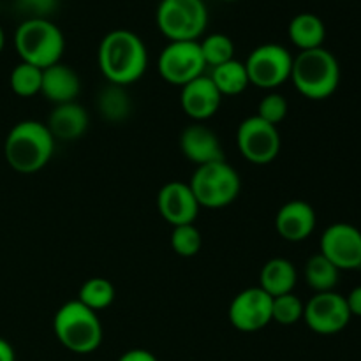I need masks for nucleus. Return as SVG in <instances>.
Returning <instances> with one entry per match:
<instances>
[{"label": "nucleus", "mask_w": 361, "mask_h": 361, "mask_svg": "<svg viewBox=\"0 0 361 361\" xmlns=\"http://www.w3.org/2000/svg\"><path fill=\"white\" fill-rule=\"evenodd\" d=\"M303 309H305L303 302L293 293L277 296L271 303V321L282 326H291L303 319Z\"/></svg>", "instance_id": "nucleus-28"}, {"label": "nucleus", "mask_w": 361, "mask_h": 361, "mask_svg": "<svg viewBox=\"0 0 361 361\" xmlns=\"http://www.w3.org/2000/svg\"><path fill=\"white\" fill-rule=\"evenodd\" d=\"M157 27L169 41H197L208 25V9L203 0H161Z\"/></svg>", "instance_id": "nucleus-7"}, {"label": "nucleus", "mask_w": 361, "mask_h": 361, "mask_svg": "<svg viewBox=\"0 0 361 361\" xmlns=\"http://www.w3.org/2000/svg\"><path fill=\"white\" fill-rule=\"evenodd\" d=\"M88 123H90V118H88L87 109L78 102H67V104H59L53 108L46 127L55 141H76L87 133Z\"/></svg>", "instance_id": "nucleus-19"}, {"label": "nucleus", "mask_w": 361, "mask_h": 361, "mask_svg": "<svg viewBox=\"0 0 361 361\" xmlns=\"http://www.w3.org/2000/svg\"><path fill=\"white\" fill-rule=\"evenodd\" d=\"M4 46H6V34H4V28L0 27V53H2Z\"/></svg>", "instance_id": "nucleus-35"}, {"label": "nucleus", "mask_w": 361, "mask_h": 361, "mask_svg": "<svg viewBox=\"0 0 361 361\" xmlns=\"http://www.w3.org/2000/svg\"><path fill=\"white\" fill-rule=\"evenodd\" d=\"M345 296L335 291L316 293L303 309V321L319 335H335L344 330L351 321Z\"/></svg>", "instance_id": "nucleus-11"}, {"label": "nucleus", "mask_w": 361, "mask_h": 361, "mask_svg": "<svg viewBox=\"0 0 361 361\" xmlns=\"http://www.w3.org/2000/svg\"><path fill=\"white\" fill-rule=\"evenodd\" d=\"M76 300L94 312H101V310L108 309L115 300V288L108 279L92 277L83 282Z\"/></svg>", "instance_id": "nucleus-25"}, {"label": "nucleus", "mask_w": 361, "mask_h": 361, "mask_svg": "<svg viewBox=\"0 0 361 361\" xmlns=\"http://www.w3.org/2000/svg\"><path fill=\"white\" fill-rule=\"evenodd\" d=\"M236 145L243 159L252 164H270L281 154V133L277 126L264 122L257 115L243 120L236 130Z\"/></svg>", "instance_id": "nucleus-10"}, {"label": "nucleus", "mask_w": 361, "mask_h": 361, "mask_svg": "<svg viewBox=\"0 0 361 361\" xmlns=\"http://www.w3.org/2000/svg\"><path fill=\"white\" fill-rule=\"evenodd\" d=\"M338 275H341V270L321 252L314 254L305 263V281L309 288L316 293L334 291L338 282Z\"/></svg>", "instance_id": "nucleus-24"}, {"label": "nucleus", "mask_w": 361, "mask_h": 361, "mask_svg": "<svg viewBox=\"0 0 361 361\" xmlns=\"http://www.w3.org/2000/svg\"><path fill=\"white\" fill-rule=\"evenodd\" d=\"M116 361H159L155 358L154 353L147 351V349H129L123 353Z\"/></svg>", "instance_id": "nucleus-32"}, {"label": "nucleus", "mask_w": 361, "mask_h": 361, "mask_svg": "<svg viewBox=\"0 0 361 361\" xmlns=\"http://www.w3.org/2000/svg\"><path fill=\"white\" fill-rule=\"evenodd\" d=\"M210 80L221 92L222 97L224 95H238L245 92L249 87V74H247L245 63L238 62V60H229V62L222 63V66L212 67L210 71Z\"/></svg>", "instance_id": "nucleus-22"}, {"label": "nucleus", "mask_w": 361, "mask_h": 361, "mask_svg": "<svg viewBox=\"0 0 361 361\" xmlns=\"http://www.w3.org/2000/svg\"><path fill=\"white\" fill-rule=\"evenodd\" d=\"M345 302H348L351 316L361 317V286H358V288H355L351 293H349V296L345 298Z\"/></svg>", "instance_id": "nucleus-33"}, {"label": "nucleus", "mask_w": 361, "mask_h": 361, "mask_svg": "<svg viewBox=\"0 0 361 361\" xmlns=\"http://www.w3.org/2000/svg\"><path fill=\"white\" fill-rule=\"evenodd\" d=\"M55 152V137L46 123L21 120L9 130L4 143V155L11 169L21 175H34L46 168Z\"/></svg>", "instance_id": "nucleus-2"}, {"label": "nucleus", "mask_w": 361, "mask_h": 361, "mask_svg": "<svg viewBox=\"0 0 361 361\" xmlns=\"http://www.w3.org/2000/svg\"><path fill=\"white\" fill-rule=\"evenodd\" d=\"M288 35L293 44L300 48V51H305V49L323 46L324 39H326V27L317 14L300 13L289 21Z\"/></svg>", "instance_id": "nucleus-21"}, {"label": "nucleus", "mask_w": 361, "mask_h": 361, "mask_svg": "<svg viewBox=\"0 0 361 361\" xmlns=\"http://www.w3.org/2000/svg\"><path fill=\"white\" fill-rule=\"evenodd\" d=\"M11 90L20 97H34L41 94L42 85V69L30 66V63L20 62L9 76Z\"/></svg>", "instance_id": "nucleus-26"}, {"label": "nucleus", "mask_w": 361, "mask_h": 361, "mask_svg": "<svg viewBox=\"0 0 361 361\" xmlns=\"http://www.w3.org/2000/svg\"><path fill=\"white\" fill-rule=\"evenodd\" d=\"M16 6L21 13L27 14L25 20H32V18L49 20V14L55 13L59 7V0H16Z\"/></svg>", "instance_id": "nucleus-31"}, {"label": "nucleus", "mask_w": 361, "mask_h": 361, "mask_svg": "<svg viewBox=\"0 0 361 361\" xmlns=\"http://www.w3.org/2000/svg\"><path fill=\"white\" fill-rule=\"evenodd\" d=\"M224 2H235V0H224Z\"/></svg>", "instance_id": "nucleus-36"}, {"label": "nucleus", "mask_w": 361, "mask_h": 361, "mask_svg": "<svg viewBox=\"0 0 361 361\" xmlns=\"http://www.w3.org/2000/svg\"><path fill=\"white\" fill-rule=\"evenodd\" d=\"M271 303L274 298L259 286L243 289L229 303V323L243 334L263 330L271 323Z\"/></svg>", "instance_id": "nucleus-12"}, {"label": "nucleus", "mask_w": 361, "mask_h": 361, "mask_svg": "<svg viewBox=\"0 0 361 361\" xmlns=\"http://www.w3.org/2000/svg\"><path fill=\"white\" fill-rule=\"evenodd\" d=\"M180 150L196 166L224 161V150L219 136L203 123L196 122L185 127L180 134Z\"/></svg>", "instance_id": "nucleus-17"}, {"label": "nucleus", "mask_w": 361, "mask_h": 361, "mask_svg": "<svg viewBox=\"0 0 361 361\" xmlns=\"http://www.w3.org/2000/svg\"><path fill=\"white\" fill-rule=\"evenodd\" d=\"M288 109L289 106L284 95L277 94V92H270L259 101L256 115L263 118L264 122L271 123V126H279L288 115Z\"/></svg>", "instance_id": "nucleus-30"}, {"label": "nucleus", "mask_w": 361, "mask_h": 361, "mask_svg": "<svg viewBox=\"0 0 361 361\" xmlns=\"http://www.w3.org/2000/svg\"><path fill=\"white\" fill-rule=\"evenodd\" d=\"M200 203L189 183L168 182L157 194V210L161 217L173 228L194 224L200 215Z\"/></svg>", "instance_id": "nucleus-14"}, {"label": "nucleus", "mask_w": 361, "mask_h": 361, "mask_svg": "<svg viewBox=\"0 0 361 361\" xmlns=\"http://www.w3.org/2000/svg\"><path fill=\"white\" fill-rule=\"evenodd\" d=\"M99 113L106 122H123L127 116L130 115L133 109V102H130L129 94L126 92V87H118V85H111L102 88L99 94L97 101Z\"/></svg>", "instance_id": "nucleus-23"}, {"label": "nucleus", "mask_w": 361, "mask_h": 361, "mask_svg": "<svg viewBox=\"0 0 361 361\" xmlns=\"http://www.w3.org/2000/svg\"><path fill=\"white\" fill-rule=\"evenodd\" d=\"M97 60L108 83L127 87L136 83L145 74L148 67V51L140 35L133 30L116 28L102 37Z\"/></svg>", "instance_id": "nucleus-1"}, {"label": "nucleus", "mask_w": 361, "mask_h": 361, "mask_svg": "<svg viewBox=\"0 0 361 361\" xmlns=\"http://www.w3.org/2000/svg\"><path fill=\"white\" fill-rule=\"evenodd\" d=\"M0 361H16L13 345L7 341H4V338H0Z\"/></svg>", "instance_id": "nucleus-34"}, {"label": "nucleus", "mask_w": 361, "mask_h": 361, "mask_svg": "<svg viewBox=\"0 0 361 361\" xmlns=\"http://www.w3.org/2000/svg\"><path fill=\"white\" fill-rule=\"evenodd\" d=\"M14 48L21 62L48 69L60 62L66 51V37L51 20H23L14 34Z\"/></svg>", "instance_id": "nucleus-5"}, {"label": "nucleus", "mask_w": 361, "mask_h": 361, "mask_svg": "<svg viewBox=\"0 0 361 361\" xmlns=\"http://www.w3.org/2000/svg\"><path fill=\"white\" fill-rule=\"evenodd\" d=\"M296 90L310 101H324L337 92L341 83V66L326 48L300 51L293 59L291 78Z\"/></svg>", "instance_id": "nucleus-3"}, {"label": "nucleus", "mask_w": 361, "mask_h": 361, "mask_svg": "<svg viewBox=\"0 0 361 361\" xmlns=\"http://www.w3.org/2000/svg\"><path fill=\"white\" fill-rule=\"evenodd\" d=\"M80 92L81 80L73 67L59 62L48 69H42L41 94L55 106L76 102Z\"/></svg>", "instance_id": "nucleus-18"}, {"label": "nucleus", "mask_w": 361, "mask_h": 361, "mask_svg": "<svg viewBox=\"0 0 361 361\" xmlns=\"http://www.w3.org/2000/svg\"><path fill=\"white\" fill-rule=\"evenodd\" d=\"M319 252L338 270L361 268V231L348 222H335L324 229Z\"/></svg>", "instance_id": "nucleus-13"}, {"label": "nucleus", "mask_w": 361, "mask_h": 361, "mask_svg": "<svg viewBox=\"0 0 361 361\" xmlns=\"http://www.w3.org/2000/svg\"><path fill=\"white\" fill-rule=\"evenodd\" d=\"M207 67H217L235 59V42L226 34H210L200 42Z\"/></svg>", "instance_id": "nucleus-27"}, {"label": "nucleus", "mask_w": 361, "mask_h": 361, "mask_svg": "<svg viewBox=\"0 0 361 361\" xmlns=\"http://www.w3.org/2000/svg\"><path fill=\"white\" fill-rule=\"evenodd\" d=\"M180 104L185 115L194 122H204L219 111L222 104V94L217 90L210 76H200L183 85L180 94Z\"/></svg>", "instance_id": "nucleus-15"}, {"label": "nucleus", "mask_w": 361, "mask_h": 361, "mask_svg": "<svg viewBox=\"0 0 361 361\" xmlns=\"http://www.w3.org/2000/svg\"><path fill=\"white\" fill-rule=\"evenodd\" d=\"M207 63L197 41H169L157 59V71L162 80L182 88L203 76Z\"/></svg>", "instance_id": "nucleus-9"}, {"label": "nucleus", "mask_w": 361, "mask_h": 361, "mask_svg": "<svg viewBox=\"0 0 361 361\" xmlns=\"http://www.w3.org/2000/svg\"><path fill=\"white\" fill-rule=\"evenodd\" d=\"M296 282H298V274L295 264L286 257H274L267 261L259 271V288L271 298L293 293Z\"/></svg>", "instance_id": "nucleus-20"}, {"label": "nucleus", "mask_w": 361, "mask_h": 361, "mask_svg": "<svg viewBox=\"0 0 361 361\" xmlns=\"http://www.w3.org/2000/svg\"><path fill=\"white\" fill-rule=\"evenodd\" d=\"M293 59L288 48L275 42H267L250 51L247 56L245 69L250 85L263 90H275L291 78Z\"/></svg>", "instance_id": "nucleus-8"}, {"label": "nucleus", "mask_w": 361, "mask_h": 361, "mask_svg": "<svg viewBox=\"0 0 361 361\" xmlns=\"http://www.w3.org/2000/svg\"><path fill=\"white\" fill-rule=\"evenodd\" d=\"M53 331L60 344L76 355H90L102 342L99 314L78 300L66 302L53 317Z\"/></svg>", "instance_id": "nucleus-4"}, {"label": "nucleus", "mask_w": 361, "mask_h": 361, "mask_svg": "<svg viewBox=\"0 0 361 361\" xmlns=\"http://www.w3.org/2000/svg\"><path fill=\"white\" fill-rule=\"evenodd\" d=\"M203 238L194 224L176 226L171 233V249L180 257H194L201 250Z\"/></svg>", "instance_id": "nucleus-29"}, {"label": "nucleus", "mask_w": 361, "mask_h": 361, "mask_svg": "<svg viewBox=\"0 0 361 361\" xmlns=\"http://www.w3.org/2000/svg\"><path fill=\"white\" fill-rule=\"evenodd\" d=\"M316 210L302 200L288 201L275 215V229L286 242L291 243H300L309 238L316 229Z\"/></svg>", "instance_id": "nucleus-16"}, {"label": "nucleus", "mask_w": 361, "mask_h": 361, "mask_svg": "<svg viewBox=\"0 0 361 361\" xmlns=\"http://www.w3.org/2000/svg\"><path fill=\"white\" fill-rule=\"evenodd\" d=\"M201 208H224L240 196L242 182L236 169L229 162L217 161L197 166L189 182Z\"/></svg>", "instance_id": "nucleus-6"}]
</instances>
